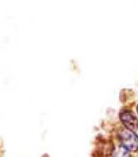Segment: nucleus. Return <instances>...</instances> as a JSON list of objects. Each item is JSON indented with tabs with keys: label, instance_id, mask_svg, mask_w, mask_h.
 Segmentation results:
<instances>
[{
	"label": "nucleus",
	"instance_id": "1",
	"mask_svg": "<svg viewBox=\"0 0 138 157\" xmlns=\"http://www.w3.org/2000/svg\"><path fill=\"white\" fill-rule=\"evenodd\" d=\"M120 141L121 145L129 151H136L138 149V136L132 130H122L120 132Z\"/></svg>",
	"mask_w": 138,
	"mask_h": 157
},
{
	"label": "nucleus",
	"instance_id": "2",
	"mask_svg": "<svg viewBox=\"0 0 138 157\" xmlns=\"http://www.w3.org/2000/svg\"><path fill=\"white\" fill-rule=\"evenodd\" d=\"M120 120L123 125L126 127V129L132 131L138 130V120L132 112L124 110L120 113Z\"/></svg>",
	"mask_w": 138,
	"mask_h": 157
},
{
	"label": "nucleus",
	"instance_id": "3",
	"mask_svg": "<svg viewBox=\"0 0 138 157\" xmlns=\"http://www.w3.org/2000/svg\"><path fill=\"white\" fill-rule=\"evenodd\" d=\"M112 157H131V156H130L129 150L126 149L125 147H123L121 145L113 150Z\"/></svg>",
	"mask_w": 138,
	"mask_h": 157
},
{
	"label": "nucleus",
	"instance_id": "4",
	"mask_svg": "<svg viewBox=\"0 0 138 157\" xmlns=\"http://www.w3.org/2000/svg\"><path fill=\"white\" fill-rule=\"evenodd\" d=\"M137 111H138V106H137Z\"/></svg>",
	"mask_w": 138,
	"mask_h": 157
}]
</instances>
